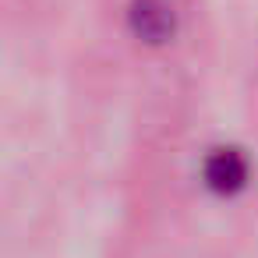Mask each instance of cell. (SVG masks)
<instances>
[{
	"instance_id": "cell-1",
	"label": "cell",
	"mask_w": 258,
	"mask_h": 258,
	"mask_svg": "<svg viewBox=\"0 0 258 258\" xmlns=\"http://www.w3.org/2000/svg\"><path fill=\"white\" fill-rule=\"evenodd\" d=\"M127 22L138 39L156 46L177 32V8H173V0H131Z\"/></svg>"
},
{
	"instance_id": "cell-2",
	"label": "cell",
	"mask_w": 258,
	"mask_h": 258,
	"mask_svg": "<svg viewBox=\"0 0 258 258\" xmlns=\"http://www.w3.org/2000/svg\"><path fill=\"white\" fill-rule=\"evenodd\" d=\"M205 184L216 195H237L247 184V159L240 149H216L205 159Z\"/></svg>"
}]
</instances>
